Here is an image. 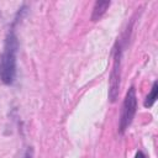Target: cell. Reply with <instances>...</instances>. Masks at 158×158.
<instances>
[{
  "label": "cell",
  "instance_id": "cell-5",
  "mask_svg": "<svg viewBox=\"0 0 158 158\" xmlns=\"http://www.w3.org/2000/svg\"><path fill=\"white\" fill-rule=\"evenodd\" d=\"M157 94H158V83L157 81H153V85H152V89L149 91V94L147 95L146 100H144V106L146 107H152L154 105V102L157 101Z\"/></svg>",
  "mask_w": 158,
  "mask_h": 158
},
{
  "label": "cell",
  "instance_id": "cell-4",
  "mask_svg": "<svg viewBox=\"0 0 158 158\" xmlns=\"http://www.w3.org/2000/svg\"><path fill=\"white\" fill-rule=\"evenodd\" d=\"M111 5L110 1H96L94 4V7H93V12H91V16H90V20L91 21H99L107 11L109 6Z\"/></svg>",
  "mask_w": 158,
  "mask_h": 158
},
{
  "label": "cell",
  "instance_id": "cell-7",
  "mask_svg": "<svg viewBox=\"0 0 158 158\" xmlns=\"http://www.w3.org/2000/svg\"><path fill=\"white\" fill-rule=\"evenodd\" d=\"M135 158H146V154H144V153H143L142 151H138V152L136 153Z\"/></svg>",
  "mask_w": 158,
  "mask_h": 158
},
{
  "label": "cell",
  "instance_id": "cell-2",
  "mask_svg": "<svg viewBox=\"0 0 158 158\" xmlns=\"http://www.w3.org/2000/svg\"><path fill=\"white\" fill-rule=\"evenodd\" d=\"M137 111V96H136V89L135 86H131L128 91L126 93V96L122 102L121 109V116H120V123H118V133L123 135L125 131L128 128V126L132 123L133 117Z\"/></svg>",
  "mask_w": 158,
  "mask_h": 158
},
{
  "label": "cell",
  "instance_id": "cell-1",
  "mask_svg": "<svg viewBox=\"0 0 158 158\" xmlns=\"http://www.w3.org/2000/svg\"><path fill=\"white\" fill-rule=\"evenodd\" d=\"M19 51V40L14 26L9 30L5 42L4 51L0 56V80L5 85L14 84L16 79V57Z\"/></svg>",
  "mask_w": 158,
  "mask_h": 158
},
{
  "label": "cell",
  "instance_id": "cell-3",
  "mask_svg": "<svg viewBox=\"0 0 158 158\" xmlns=\"http://www.w3.org/2000/svg\"><path fill=\"white\" fill-rule=\"evenodd\" d=\"M121 59H122V47L117 42L114 48V64L109 78V99L115 102L118 98L120 80H121Z\"/></svg>",
  "mask_w": 158,
  "mask_h": 158
},
{
  "label": "cell",
  "instance_id": "cell-6",
  "mask_svg": "<svg viewBox=\"0 0 158 158\" xmlns=\"http://www.w3.org/2000/svg\"><path fill=\"white\" fill-rule=\"evenodd\" d=\"M32 156H33V149H32V147H28L23 154V158H32Z\"/></svg>",
  "mask_w": 158,
  "mask_h": 158
}]
</instances>
